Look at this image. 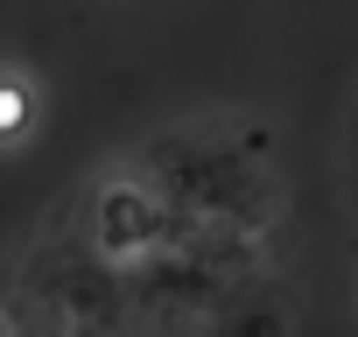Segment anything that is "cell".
I'll return each mask as SVG.
<instances>
[{
	"instance_id": "cell-1",
	"label": "cell",
	"mask_w": 358,
	"mask_h": 337,
	"mask_svg": "<svg viewBox=\"0 0 358 337\" xmlns=\"http://www.w3.org/2000/svg\"><path fill=\"white\" fill-rule=\"evenodd\" d=\"M22 120H29V99H22V85H0V141H8V134H22Z\"/></svg>"
},
{
	"instance_id": "cell-2",
	"label": "cell",
	"mask_w": 358,
	"mask_h": 337,
	"mask_svg": "<svg viewBox=\"0 0 358 337\" xmlns=\"http://www.w3.org/2000/svg\"><path fill=\"white\" fill-rule=\"evenodd\" d=\"M106 218H113V232H120V239H127V232H141V211H134V204H120V197H113V211H106Z\"/></svg>"
}]
</instances>
